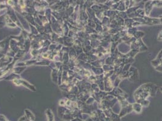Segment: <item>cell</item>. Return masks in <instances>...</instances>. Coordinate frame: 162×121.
<instances>
[{
    "instance_id": "cell-1",
    "label": "cell",
    "mask_w": 162,
    "mask_h": 121,
    "mask_svg": "<svg viewBox=\"0 0 162 121\" xmlns=\"http://www.w3.org/2000/svg\"><path fill=\"white\" fill-rule=\"evenodd\" d=\"M157 91V86L156 84L146 83L141 85L136 90L134 93V97L136 102L139 103L140 101L147 99L150 96H155Z\"/></svg>"
},
{
    "instance_id": "cell-2",
    "label": "cell",
    "mask_w": 162,
    "mask_h": 121,
    "mask_svg": "<svg viewBox=\"0 0 162 121\" xmlns=\"http://www.w3.org/2000/svg\"><path fill=\"white\" fill-rule=\"evenodd\" d=\"M151 64L156 70L162 72V50L158 54L156 58L151 61Z\"/></svg>"
},
{
    "instance_id": "cell-3",
    "label": "cell",
    "mask_w": 162,
    "mask_h": 121,
    "mask_svg": "<svg viewBox=\"0 0 162 121\" xmlns=\"http://www.w3.org/2000/svg\"><path fill=\"white\" fill-rule=\"evenodd\" d=\"M16 81H17L18 82H14V83H15L16 84H17V85H22L23 86L30 89L32 91H36V89L34 88V86H33L32 85L30 84L29 82H27L25 80H16Z\"/></svg>"
},
{
    "instance_id": "cell-4",
    "label": "cell",
    "mask_w": 162,
    "mask_h": 121,
    "mask_svg": "<svg viewBox=\"0 0 162 121\" xmlns=\"http://www.w3.org/2000/svg\"><path fill=\"white\" fill-rule=\"evenodd\" d=\"M113 85L110 77L105 78V85H104V90L107 91H111L113 89Z\"/></svg>"
},
{
    "instance_id": "cell-5",
    "label": "cell",
    "mask_w": 162,
    "mask_h": 121,
    "mask_svg": "<svg viewBox=\"0 0 162 121\" xmlns=\"http://www.w3.org/2000/svg\"><path fill=\"white\" fill-rule=\"evenodd\" d=\"M153 4L152 1H148L145 4V15L146 16H149L150 15L151 11L153 8Z\"/></svg>"
},
{
    "instance_id": "cell-6",
    "label": "cell",
    "mask_w": 162,
    "mask_h": 121,
    "mask_svg": "<svg viewBox=\"0 0 162 121\" xmlns=\"http://www.w3.org/2000/svg\"><path fill=\"white\" fill-rule=\"evenodd\" d=\"M132 106V110H134L137 113H141V111H142V106L140 104L136 102L135 104H133Z\"/></svg>"
},
{
    "instance_id": "cell-7",
    "label": "cell",
    "mask_w": 162,
    "mask_h": 121,
    "mask_svg": "<svg viewBox=\"0 0 162 121\" xmlns=\"http://www.w3.org/2000/svg\"><path fill=\"white\" fill-rule=\"evenodd\" d=\"M139 104H140L142 106H148L150 105V101L148 99H145V100L140 101Z\"/></svg>"
},
{
    "instance_id": "cell-8",
    "label": "cell",
    "mask_w": 162,
    "mask_h": 121,
    "mask_svg": "<svg viewBox=\"0 0 162 121\" xmlns=\"http://www.w3.org/2000/svg\"><path fill=\"white\" fill-rule=\"evenodd\" d=\"M157 40L159 41H162V30L159 32V33L158 35Z\"/></svg>"
},
{
    "instance_id": "cell-9",
    "label": "cell",
    "mask_w": 162,
    "mask_h": 121,
    "mask_svg": "<svg viewBox=\"0 0 162 121\" xmlns=\"http://www.w3.org/2000/svg\"><path fill=\"white\" fill-rule=\"evenodd\" d=\"M160 91H161V92H162V87H160Z\"/></svg>"
}]
</instances>
